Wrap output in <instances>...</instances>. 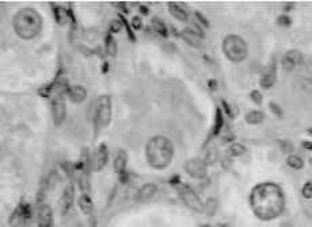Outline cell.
Returning a JSON list of instances; mask_svg holds the SVG:
<instances>
[{"label": "cell", "mask_w": 312, "mask_h": 227, "mask_svg": "<svg viewBox=\"0 0 312 227\" xmlns=\"http://www.w3.org/2000/svg\"><path fill=\"white\" fill-rule=\"evenodd\" d=\"M68 97H69V100L72 103H75V104L83 103L87 99L86 88L82 87V85H74V87H71L69 91H68Z\"/></svg>", "instance_id": "7c38bea8"}, {"label": "cell", "mask_w": 312, "mask_h": 227, "mask_svg": "<svg viewBox=\"0 0 312 227\" xmlns=\"http://www.w3.org/2000/svg\"><path fill=\"white\" fill-rule=\"evenodd\" d=\"M311 164H312V158H311Z\"/></svg>", "instance_id": "d4e9b609"}, {"label": "cell", "mask_w": 312, "mask_h": 227, "mask_svg": "<svg viewBox=\"0 0 312 227\" xmlns=\"http://www.w3.org/2000/svg\"><path fill=\"white\" fill-rule=\"evenodd\" d=\"M156 192H158L156 184L147 183V184L141 186V188L139 189V192H137V200H139L140 203H146V202L151 200V199L156 195Z\"/></svg>", "instance_id": "8fae6325"}, {"label": "cell", "mask_w": 312, "mask_h": 227, "mask_svg": "<svg viewBox=\"0 0 312 227\" xmlns=\"http://www.w3.org/2000/svg\"><path fill=\"white\" fill-rule=\"evenodd\" d=\"M263 119H265V115H263L262 111L254 110V111H250L249 114H246V122L250 123V125H258Z\"/></svg>", "instance_id": "ffe728a7"}, {"label": "cell", "mask_w": 312, "mask_h": 227, "mask_svg": "<svg viewBox=\"0 0 312 227\" xmlns=\"http://www.w3.org/2000/svg\"><path fill=\"white\" fill-rule=\"evenodd\" d=\"M168 11L172 17L181 22H186L187 20V11L182 4L179 3H168Z\"/></svg>", "instance_id": "5bb4252c"}, {"label": "cell", "mask_w": 312, "mask_h": 227, "mask_svg": "<svg viewBox=\"0 0 312 227\" xmlns=\"http://www.w3.org/2000/svg\"><path fill=\"white\" fill-rule=\"evenodd\" d=\"M52 115H53L56 125H60L65 119L67 106H65V100L62 99V96L56 97L55 100H53V104H52Z\"/></svg>", "instance_id": "9c48e42d"}, {"label": "cell", "mask_w": 312, "mask_h": 227, "mask_svg": "<svg viewBox=\"0 0 312 227\" xmlns=\"http://www.w3.org/2000/svg\"><path fill=\"white\" fill-rule=\"evenodd\" d=\"M106 50L109 52V54H111V56H114L117 52V46H116V43H114V41L113 39H109V43L106 45Z\"/></svg>", "instance_id": "603a6c76"}, {"label": "cell", "mask_w": 312, "mask_h": 227, "mask_svg": "<svg viewBox=\"0 0 312 227\" xmlns=\"http://www.w3.org/2000/svg\"><path fill=\"white\" fill-rule=\"evenodd\" d=\"M182 38H184V41L187 45H190V46H194V48H200L201 46V37L193 30L182 31Z\"/></svg>", "instance_id": "2e32d148"}, {"label": "cell", "mask_w": 312, "mask_h": 227, "mask_svg": "<svg viewBox=\"0 0 312 227\" xmlns=\"http://www.w3.org/2000/svg\"><path fill=\"white\" fill-rule=\"evenodd\" d=\"M303 65V54L299 50H288L287 53L282 56L281 66L285 72H293L299 66Z\"/></svg>", "instance_id": "ba28073f"}, {"label": "cell", "mask_w": 312, "mask_h": 227, "mask_svg": "<svg viewBox=\"0 0 312 227\" xmlns=\"http://www.w3.org/2000/svg\"><path fill=\"white\" fill-rule=\"evenodd\" d=\"M53 222L52 209L48 206H42L40 209V227H50Z\"/></svg>", "instance_id": "e0dca14e"}, {"label": "cell", "mask_w": 312, "mask_h": 227, "mask_svg": "<svg viewBox=\"0 0 312 227\" xmlns=\"http://www.w3.org/2000/svg\"><path fill=\"white\" fill-rule=\"evenodd\" d=\"M175 154L174 142L166 135H153L146 145V158L155 170H163L170 167Z\"/></svg>", "instance_id": "7a4b0ae2"}, {"label": "cell", "mask_w": 312, "mask_h": 227, "mask_svg": "<svg viewBox=\"0 0 312 227\" xmlns=\"http://www.w3.org/2000/svg\"><path fill=\"white\" fill-rule=\"evenodd\" d=\"M245 151H246L245 146H243V145H240V144L232 145V146L228 149V153L232 155V157H239V155L243 154Z\"/></svg>", "instance_id": "7402d4cb"}, {"label": "cell", "mask_w": 312, "mask_h": 227, "mask_svg": "<svg viewBox=\"0 0 312 227\" xmlns=\"http://www.w3.org/2000/svg\"><path fill=\"white\" fill-rule=\"evenodd\" d=\"M13 27L19 38L30 41L42 30V17L36 8L25 7L14 15Z\"/></svg>", "instance_id": "3957f363"}, {"label": "cell", "mask_w": 312, "mask_h": 227, "mask_svg": "<svg viewBox=\"0 0 312 227\" xmlns=\"http://www.w3.org/2000/svg\"><path fill=\"white\" fill-rule=\"evenodd\" d=\"M251 211L263 222L273 221L285 209V195L282 188L275 183L265 181L254 187L249 196Z\"/></svg>", "instance_id": "6da1fadb"}, {"label": "cell", "mask_w": 312, "mask_h": 227, "mask_svg": "<svg viewBox=\"0 0 312 227\" xmlns=\"http://www.w3.org/2000/svg\"><path fill=\"white\" fill-rule=\"evenodd\" d=\"M185 170L191 179L202 180L208 173V162L198 157L190 158L185 164Z\"/></svg>", "instance_id": "52a82bcc"}, {"label": "cell", "mask_w": 312, "mask_h": 227, "mask_svg": "<svg viewBox=\"0 0 312 227\" xmlns=\"http://www.w3.org/2000/svg\"><path fill=\"white\" fill-rule=\"evenodd\" d=\"M177 191L181 200L184 202L187 208L193 209L196 212H204V203L201 202V199L187 184H182V183L178 184Z\"/></svg>", "instance_id": "5b68a950"}, {"label": "cell", "mask_w": 312, "mask_h": 227, "mask_svg": "<svg viewBox=\"0 0 312 227\" xmlns=\"http://www.w3.org/2000/svg\"><path fill=\"white\" fill-rule=\"evenodd\" d=\"M223 53L232 62H243L249 57V45L240 36L229 34L223 39Z\"/></svg>", "instance_id": "277c9868"}, {"label": "cell", "mask_w": 312, "mask_h": 227, "mask_svg": "<svg viewBox=\"0 0 312 227\" xmlns=\"http://www.w3.org/2000/svg\"><path fill=\"white\" fill-rule=\"evenodd\" d=\"M79 206H80V209L83 211V214H86V215H90V214L92 212V209H94L91 199H90V196L86 195V193H83V195L80 196Z\"/></svg>", "instance_id": "ac0fdd59"}, {"label": "cell", "mask_w": 312, "mask_h": 227, "mask_svg": "<svg viewBox=\"0 0 312 227\" xmlns=\"http://www.w3.org/2000/svg\"><path fill=\"white\" fill-rule=\"evenodd\" d=\"M288 167L292 168V169H296V170H299V169H303L304 167V162L303 160L300 158L299 155H294V154H291L288 157Z\"/></svg>", "instance_id": "44dd1931"}, {"label": "cell", "mask_w": 312, "mask_h": 227, "mask_svg": "<svg viewBox=\"0 0 312 227\" xmlns=\"http://www.w3.org/2000/svg\"><path fill=\"white\" fill-rule=\"evenodd\" d=\"M275 80V72L273 68L268 69L266 72L262 75V78H261V84H262L263 88H271V85L274 84Z\"/></svg>", "instance_id": "d6986e66"}, {"label": "cell", "mask_w": 312, "mask_h": 227, "mask_svg": "<svg viewBox=\"0 0 312 227\" xmlns=\"http://www.w3.org/2000/svg\"><path fill=\"white\" fill-rule=\"evenodd\" d=\"M92 227H94V226H92Z\"/></svg>", "instance_id": "484cf974"}, {"label": "cell", "mask_w": 312, "mask_h": 227, "mask_svg": "<svg viewBox=\"0 0 312 227\" xmlns=\"http://www.w3.org/2000/svg\"><path fill=\"white\" fill-rule=\"evenodd\" d=\"M95 123L99 127H104L110 123L111 119V104L109 96H101L95 106V114H94Z\"/></svg>", "instance_id": "8992f818"}, {"label": "cell", "mask_w": 312, "mask_h": 227, "mask_svg": "<svg viewBox=\"0 0 312 227\" xmlns=\"http://www.w3.org/2000/svg\"><path fill=\"white\" fill-rule=\"evenodd\" d=\"M107 146L104 144H101L98 146V149L94 154V160H92V165H94V169L95 170H102L106 164H107Z\"/></svg>", "instance_id": "30bf717a"}, {"label": "cell", "mask_w": 312, "mask_h": 227, "mask_svg": "<svg viewBox=\"0 0 312 227\" xmlns=\"http://www.w3.org/2000/svg\"><path fill=\"white\" fill-rule=\"evenodd\" d=\"M310 134H312V129H311V130H310Z\"/></svg>", "instance_id": "cb8c5ba5"}, {"label": "cell", "mask_w": 312, "mask_h": 227, "mask_svg": "<svg viewBox=\"0 0 312 227\" xmlns=\"http://www.w3.org/2000/svg\"><path fill=\"white\" fill-rule=\"evenodd\" d=\"M75 200V189L72 186H68L62 197V214H67L72 208Z\"/></svg>", "instance_id": "4fadbf2b"}, {"label": "cell", "mask_w": 312, "mask_h": 227, "mask_svg": "<svg viewBox=\"0 0 312 227\" xmlns=\"http://www.w3.org/2000/svg\"><path fill=\"white\" fill-rule=\"evenodd\" d=\"M126 162H128V157L124 150H120L117 153L116 158H114V169H116L117 174H124L125 169H126Z\"/></svg>", "instance_id": "9a60e30c"}]
</instances>
